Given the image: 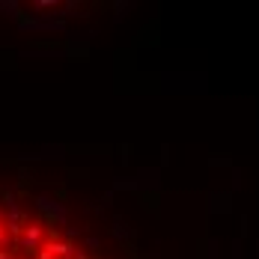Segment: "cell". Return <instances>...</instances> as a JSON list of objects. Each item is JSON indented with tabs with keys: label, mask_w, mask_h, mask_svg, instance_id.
I'll use <instances>...</instances> for the list:
<instances>
[{
	"label": "cell",
	"mask_w": 259,
	"mask_h": 259,
	"mask_svg": "<svg viewBox=\"0 0 259 259\" xmlns=\"http://www.w3.org/2000/svg\"><path fill=\"white\" fill-rule=\"evenodd\" d=\"M0 259H104L42 203L0 194Z\"/></svg>",
	"instance_id": "6da1fadb"
}]
</instances>
